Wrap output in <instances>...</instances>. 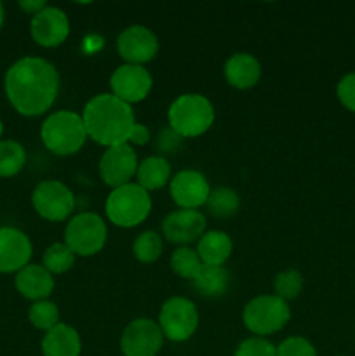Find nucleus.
<instances>
[{
  "label": "nucleus",
  "instance_id": "nucleus-1",
  "mask_svg": "<svg viewBox=\"0 0 355 356\" xmlns=\"http://www.w3.org/2000/svg\"><path fill=\"white\" fill-rule=\"evenodd\" d=\"M3 92L10 106L28 118L47 113L59 94V73L51 61L24 56L7 68Z\"/></svg>",
  "mask_w": 355,
  "mask_h": 356
},
{
  "label": "nucleus",
  "instance_id": "nucleus-2",
  "mask_svg": "<svg viewBox=\"0 0 355 356\" xmlns=\"http://www.w3.org/2000/svg\"><path fill=\"white\" fill-rule=\"evenodd\" d=\"M82 120L87 136L104 148L125 145L136 124L131 104L120 101L111 92L90 97L84 106Z\"/></svg>",
  "mask_w": 355,
  "mask_h": 356
},
{
  "label": "nucleus",
  "instance_id": "nucleus-3",
  "mask_svg": "<svg viewBox=\"0 0 355 356\" xmlns=\"http://www.w3.org/2000/svg\"><path fill=\"white\" fill-rule=\"evenodd\" d=\"M214 106L202 94H181L167 111L169 129L181 139H194L205 134L214 124Z\"/></svg>",
  "mask_w": 355,
  "mask_h": 356
},
{
  "label": "nucleus",
  "instance_id": "nucleus-4",
  "mask_svg": "<svg viewBox=\"0 0 355 356\" xmlns=\"http://www.w3.org/2000/svg\"><path fill=\"white\" fill-rule=\"evenodd\" d=\"M82 115L72 110H59L49 115L40 127V139L45 148L58 156L75 155L87 141Z\"/></svg>",
  "mask_w": 355,
  "mask_h": 356
},
{
  "label": "nucleus",
  "instance_id": "nucleus-5",
  "mask_svg": "<svg viewBox=\"0 0 355 356\" xmlns=\"http://www.w3.org/2000/svg\"><path fill=\"white\" fill-rule=\"evenodd\" d=\"M152 212V197L138 183L113 188L104 202V214L118 228H134Z\"/></svg>",
  "mask_w": 355,
  "mask_h": 356
},
{
  "label": "nucleus",
  "instance_id": "nucleus-6",
  "mask_svg": "<svg viewBox=\"0 0 355 356\" xmlns=\"http://www.w3.org/2000/svg\"><path fill=\"white\" fill-rule=\"evenodd\" d=\"M291 320L289 302L274 294L258 296L242 309V323L254 337H267L284 329Z\"/></svg>",
  "mask_w": 355,
  "mask_h": 356
},
{
  "label": "nucleus",
  "instance_id": "nucleus-7",
  "mask_svg": "<svg viewBox=\"0 0 355 356\" xmlns=\"http://www.w3.org/2000/svg\"><path fill=\"white\" fill-rule=\"evenodd\" d=\"M108 228L103 218L94 212L73 216L65 229V243L75 256L89 257L101 252L106 245Z\"/></svg>",
  "mask_w": 355,
  "mask_h": 356
},
{
  "label": "nucleus",
  "instance_id": "nucleus-8",
  "mask_svg": "<svg viewBox=\"0 0 355 356\" xmlns=\"http://www.w3.org/2000/svg\"><path fill=\"white\" fill-rule=\"evenodd\" d=\"M159 327L164 337L173 343H184L198 327V312L187 298H171L160 306Z\"/></svg>",
  "mask_w": 355,
  "mask_h": 356
},
{
  "label": "nucleus",
  "instance_id": "nucleus-9",
  "mask_svg": "<svg viewBox=\"0 0 355 356\" xmlns=\"http://www.w3.org/2000/svg\"><path fill=\"white\" fill-rule=\"evenodd\" d=\"M31 205L45 221L61 222L72 216L75 209V197L61 181L45 179L35 186L31 193Z\"/></svg>",
  "mask_w": 355,
  "mask_h": 356
},
{
  "label": "nucleus",
  "instance_id": "nucleus-10",
  "mask_svg": "<svg viewBox=\"0 0 355 356\" xmlns=\"http://www.w3.org/2000/svg\"><path fill=\"white\" fill-rule=\"evenodd\" d=\"M162 346V330L159 323L150 318L129 322L120 337V351L124 356H157Z\"/></svg>",
  "mask_w": 355,
  "mask_h": 356
},
{
  "label": "nucleus",
  "instance_id": "nucleus-11",
  "mask_svg": "<svg viewBox=\"0 0 355 356\" xmlns=\"http://www.w3.org/2000/svg\"><path fill=\"white\" fill-rule=\"evenodd\" d=\"M152 87L153 79L145 66L124 63V65L117 66L110 76L111 94L131 106L145 101Z\"/></svg>",
  "mask_w": 355,
  "mask_h": 356
},
{
  "label": "nucleus",
  "instance_id": "nucleus-12",
  "mask_svg": "<svg viewBox=\"0 0 355 356\" xmlns=\"http://www.w3.org/2000/svg\"><path fill=\"white\" fill-rule=\"evenodd\" d=\"M117 52L127 65L145 66L159 52V38L143 24L127 26L117 37Z\"/></svg>",
  "mask_w": 355,
  "mask_h": 356
},
{
  "label": "nucleus",
  "instance_id": "nucleus-13",
  "mask_svg": "<svg viewBox=\"0 0 355 356\" xmlns=\"http://www.w3.org/2000/svg\"><path fill=\"white\" fill-rule=\"evenodd\" d=\"M138 165V155L129 143L111 146L100 159V176L106 186H124L136 176Z\"/></svg>",
  "mask_w": 355,
  "mask_h": 356
},
{
  "label": "nucleus",
  "instance_id": "nucleus-14",
  "mask_svg": "<svg viewBox=\"0 0 355 356\" xmlns=\"http://www.w3.org/2000/svg\"><path fill=\"white\" fill-rule=\"evenodd\" d=\"M205 226H207V221L200 211L178 209L166 216L162 221V233L167 242L178 247H188L190 243L200 240V236L207 232Z\"/></svg>",
  "mask_w": 355,
  "mask_h": 356
},
{
  "label": "nucleus",
  "instance_id": "nucleus-15",
  "mask_svg": "<svg viewBox=\"0 0 355 356\" xmlns=\"http://www.w3.org/2000/svg\"><path fill=\"white\" fill-rule=\"evenodd\" d=\"M30 35L40 47L54 49L66 42L70 35V19L59 7L47 6L30 21Z\"/></svg>",
  "mask_w": 355,
  "mask_h": 356
},
{
  "label": "nucleus",
  "instance_id": "nucleus-16",
  "mask_svg": "<svg viewBox=\"0 0 355 356\" xmlns=\"http://www.w3.org/2000/svg\"><path fill=\"white\" fill-rule=\"evenodd\" d=\"M169 191L171 198L178 207L197 211L207 202L209 195H211V186H209V181L205 179L202 172L194 169H184L171 177Z\"/></svg>",
  "mask_w": 355,
  "mask_h": 356
},
{
  "label": "nucleus",
  "instance_id": "nucleus-17",
  "mask_svg": "<svg viewBox=\"0 0 355 356\" xmlns=\"http://www.w3.org/2000/svg\"><path fill=\"white\" fill-rule=\"evenodd\" d=\"M33 254V245L28 235L13 226L0 228V273L16 275L28 266Z\"/></svg>",
  "mask_w": 355,
  "mask_h": 356
},
{
  "label": "nucleus",
  "instance_id": "nucleus-18",
  "mask_svg": "<svg viewBox=\"0 0 355 356\" xmlns=\"http://www.w3.org/2000/svg\"><path fill=\"white\" fill-rule=\"evenodd\" d=\"M54 275L49 273L42 264L30 263L14 277V287L31 302L44 301L54 291Z\"/></svg>",
  "mask_w": 355,
  "mask_h": 356
},
{
  "label": "nucleus",
  "instance_id": "nucleus-19",
  "mask_svg": "<svg viewBox=\"0 0 355 356\" xmlns=\"http://www.w3.org/2000/svg\"><path fill=\"white\" fill-rule=\"evenodd\" d=\"M225 79L233 89H253L261 79V65L249 52H235L225 63Z\"/></svg>",
  "mask_w": 355,
  "mask_h": 356
},
{
  "label": "nucleus",
  "instance_id": "nucleus-20",
  "mask_svg": "<svg viewBox=\"0 0 355 356\" xmlns=\"http://www.w3.org/2000/svg\"><path fill=\"white\" fill-rule=\"evenodd\" d=\"M40 348L44 356H80L82 339L72 325L58 323L54 329L44 334Z\"/></svg>",
  "mask_w": 355,
  "mask_h": 356
},
{
  "label": "nucleus",
  "instance_id": "nucleus-21",
  "mask_svg": "<svg viewBox=\"0 0 355 356\" xmlns=\"http://www.w3.org/2000/svg\"><path fill=\"white\" fill-rule=\"evenodd\" d=\"M197 254L202 264L207 266H223L233 252V242L228 233L219 229H209L197 242Z\"/></svg>",
  "mask_w": 355,
  "mask_h": 356
},
{
  "label": "nucleus",
  "instance_id": "nucleus-22",
  "mask_svg": "<svg viewBox=\"0 0 355 356\" xmlns=\"http://www.w3.org/2000/svg\"><path fill=\"white\" fill-rule=\"evenodd\" d=\"M136 179L139 186L148 193L162 190L167 183H171V163L160 155L146 156L143 162H139Z\"/></svg>",
  "mask_w": 355,
  "mask_h": 356
},
{
  "label": "nucleus",
  "instance_id": "nucleus-23",
  "mask_svg": "<svg viewBox=\"0 0 355 356\" xmlns=\"http://www.w3.org/2000/svg\"><path fill=\"white\" fill-rule=\"evenodd\" d=\"M194 287L197 289L198 294L205 298H219L228 291L230 273L225 266H207L204 264L200 273L197 275L194 282Z\"/></svg>",
  "mask_w": 355,
  "mask_h": 356
},
{
  "label": "nucleus",
  "instance_id": "nucleus-24",
  "mask_svg": "<svg viewBox=\"0 0 355 356\" xmlns=\"http://www.w3.org/2000/svg\"><path fill=\"white\" fill-rule=\"evenodd\" d=\"M26 165V149L14 139H0V179L14 177Z\"/></svg>",
  "mask_w": 355,
  "mask_h": 356
},
{
  "label": "nucleus",
  "instance_id": "nucleus-25",
  "mask_svg": "<svg viewBox=\"0 0 355 356\" xmlns=\"http://www.w3.org/2000/svg\"><path fill=\"white\" fill-rule=\"evenodd\" d=\"M209 214H212L218 219H228L233 214H237L240 207V198L235 190L226 186H219L211 190L207 202H205Z\"/></svg>",
  "mask_w": 355,
  "mask_h": 356
},
{
  "label": "nucleus",
  "instance_id": "nucleus-26",
  "mask_svg": "<svg viewBox=\"0 0 355 356\" xmlns=\"http://www.w3.org/2000/svg\"><path fill=\"white\" fill-rule=\"evenodd\" d=\"M169 264L174 275L190 282H194L195 278H197L202 266H204L200 257H198L197 250H194L191 247H178V249L171 254Z\"/></svg>",
  "mask_w": 355,
  "mask_h": 356
},
{
  "label": "nucleus",
  "instance_id": "nucleus-27",
  "mask_svg": "<svg viewBox=\"0 0 355 356\" xmlns=\"http://www.w3.org/2000/svg\"><path fill=\"white\" fill-rule=\"evenodd\" d=\"M75 259L77 256L72 252V249L65 242H58L45 249L42 256V266L51 275H63L72 270Z\"/></svg>",
  "mask_w": 355,
  "mask_h": 356
},
{
  "label": "nucleus",
  "instance_id": "nucleus-28",
  "mask_svg": "<svg viewBox=\"0 0 355 356\" xmlns=\"http://www.w3.org/2000/svg\"><path fill=\"white\" fill-rule=\"evenodd\" d=\"M164 242L157 232H143L132 243V254L143 264H152L162 256Z\"/></svg>",
  "mask_w": 355,
  "mask_h": 356
},
{
  "label": "nucleus",
  "instance_id": "nucleus-29",
  "mask_svg": "<svg viewBox=\"0 0 355 356\" xmlns=\"http://www.w3.org/2000/svg\"><path fill=\"white\" fill-rule=\"evenodd\" d=\"M28 320L31 325L42 332H49L54 329L59 322V309L56 302L44 299V301L31 302L30 309H28Z\"/></svg>",
  "mask_w": 355,
  "mask_h": 356
},
{
  "label": "nucleus",
  "instance_id": "nucleus-30",
  "mask_svg": "<svg viewBox=\"0 0 355 356\" xmlns=\"http://www.w3.org/2000/svg\"><path fill=\"white\" fill-rule=\"evenodd\" d=\"M303 289V275L298 270H285L274 278V296L289 302L299 296Z\"/></svg>",
  "mask_w": 355,
  "mask_h": 356
},
{
  "label": "nucleus",
  "instance_id": "nucleus-31",
  "mask_svg": "<svg viewBox=\"0 0 355 356\" xmlns=\"http://www.w3.org/2000/svg\"><path fill=\"white\" fill-rule=\"evenodd\" d=\"M277 356H317V350L305 337L292 336L278 344Z\"/></svg>",
  "mask_w": 355,
  "mask_h": 356
},
{
  "label": "nucleus",
  "instance_id": "nucleus-32",
  "mask_svg": "<svg viewBox=\"0 0 355 356\" xmlns=\"http://www.w3.org/2000/svg\"><path fill=\"white\" fill-rule=\"evenodd\" d=\"M233 356H277V348L265 337H249L239 344Z\"/></svg>",
  "mask_w": 355,
  "mask_h": 356
},
{
  "label": "nucleus",
  "instance_id": "nucleus-33",
  "mask_svg": "<svg viewBox=\"0 0 355 356\" xmlns=\"http://www.w3.org/2000/svg\"><path fill=\"white\" fill-rule=\"evenodd\" d=\"M336 94L340 103L343 104L347 110L355 113V72L347 73V75L338 82Z\"/></svg>",
  "mask_w": 355,
  "mask_h": 356
},
{
  "label": "nucleus",
  "instance_id": "nucleus-34",
  "mask_svg": "<svg viewBox=\"0 0 355 356\" xmlns=\"http://www.w3.org/2000/svg\"><path fill=\"white\" fill-rule=\"evenodd\" d=\"M129 145L134 148V146H145L146 143H150V131L145 124H139L136 122L134 127L131 129V134H129L127 139Z\"/></svg>",
  "mask_w": 355,
  "mask_h": 356
},
{
  "label": "nucleus",
  "instance_id": "nucleus-35",
  "mask_svg": "<svg viewBox=\"0 0 355 356\" xmlns=\"http://www.w3.org/2000/svg\"><path fill=\"white\" fill-rule=\"evenodd\" d=\"M181 141H183V139H181L176 132H173L171 129H167V131L160 132L159 149H162V152H171V149H174L176 146H180Z\"/></svg>",
  "mask_w": 355,
  "mask_h": 356
},
{
  "label": "nucleus",
  "instance_id": "nucleus-36",
  "mask_svg": "<svg viewBox=\"0 0 355 356\" xmlns=\"http://www.w3.org/2000/svg\"><path fill=\"white\" fill-rule=\"evenodd\" d=\"M17 6H19V9L23 10L24 14L33 17L35 14H38L42 9L47 7V2H45V0H21Z\"/></svg>",
  "mask_w": 355,
  "mask_h": 356
},
{
  "label": "nucleus",
  "instance_id": "nucleus-37",
  "mask_svg": "<svg viewBox=\"0 0 355 356\" xmlns=\"http://www.w3.org/2000/svg\"><path fill=\"white\" fill-rule=\"evenodd\" d=\"M3 21H6V9H3L2 2H0V30H2L3 26Z\"/></svg>",
  "mask_w": 355,
  "mask_h": 356
},
{
  "label": "nucleus",
  "instance_id": "nucleus-38",
  "mask_svg": "<svg viewBox=\"0 0 355 356\" xmlns=\"http://www.w3.org/2000/svg\"><path fill=\"white\" fill-rule=\"evenodd\" d=\"M2 136H3V122L2 118H0V139H2Z\"/></svg>",
  "mask_w": 355,
  "mask_h": 356
}]
</instances>
